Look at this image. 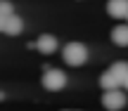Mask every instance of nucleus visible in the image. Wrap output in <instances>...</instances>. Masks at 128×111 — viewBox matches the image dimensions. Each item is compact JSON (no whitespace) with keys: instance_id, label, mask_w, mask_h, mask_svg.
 <instances>
[{"instance_id":"obj_7","label":"nucleus","mask_w":128,"mask_h":111,"mask_svg":"<svg viewBox=\"0 0 128 111\" xmlns=\"http://www.w3.org/2000/svg\"><path fill=\"white\" fill-rule=\"evenodd\" d=\"M112 43L119 47L128 45V24H119V26L112 28Z\"/></svg>"},{"instance_id":"obj_4","label":"nucleus","mask_w":128,"mask_h":111,"mask_svg":"<svg viewBox=\"0 0 128 111\" xmlns=\"http://www.w3.org/2000/svg\"><path fill=\"white\" fill-rule=\"evenodd\" d=\"M102 107L107 111H119L126 107V92L124 90H107L102 95Z\"/></svg>"},{"instance_id":"obj_6","label":"nucleus","mask_w":128,"mask_h":111,"mask_svg":"<svg viewBox=\"0 0 128 111\" xmlns=\"http://www.w3.org/2000/svg\"><path fill=\"white\" fill-rule=\"evenodd\" d=\"M107 14H109L112 19H126L128 0H109V2H107Z\"/></svg>"},{"instance_id":"obj_10","label":"nucleus","mask_w":128,"mask_h":111,"mask_svg":"<svg viewBox=\"0 0 128 111\" xmlns=\"http://www.w3.org/2000/svg\"><path fill=\"white\" fill-rule=\"evenodd\" d=\"M5 24H7V17L0 14V33H5Z\"/></svg>"},{"instance_id":"obj_9","label":"nucleus","mask_w":128,"mask_h":111,"mask_svg":"<svg viewBox=\"0 0 128 111\" xmlns=\"http://www.w3.org/2000/svg\"><path fill=\"white\" fill-rule=\"evenodd\" d=\"M0 14H5V17H12L14 14V7L10 0H0Z\"/></svg>"},{"instance_id":"obj_1","label":"nucleus","mask_w":128,"mask_h":111,"mask_svg":"<svg viewBox=\"0 0 128 111\" xmlns=\"http://www.w3.org/2000/svg\"><path fill=\"white\" fill-rule=\"evenodd\" d=\"M126 78H128V64L116 61L109 69H104V73L100 76V85L104 88V92L107 90H121L126 85Z\"/></svg>"},{"instance_id":"obj_12","label":"nucleus","mask_w":128,"mask_h":111,"mask_svg":"<svg viewBox=\"0 0 128 111\" xmlns=\"http://www.w3.org/2000/svg\"><path fill=\"white\" fill-rule=\"evenodd\" d=\"M126 21H128V14H126Z\"/></svg>"},{"instance_id":"obj_8","label":"nucleus","mask_w":128,"mask_h":111,"mask_svg":"<svg viewBox=\"0 0 128 111\" xmlns=\"http://www.w3.org/2000/svg\"><path fill=\"white\" fill-rule=\"evenodd\" d=\"M22 31H24V19H22V17H17V14L7 17V24H5V33H7V36H19Z\"/></svg>"},{"instance_id":"obj_3","label":"nucleus","mask_w":128,"mask_h":111,"mask_svg":"<svg viewBox=\"0 0 128 111\" xmlns=\"http://www.w3.org/2000/svg\"><path fill=\"white\" fill-rule=\"evenodd\" d=\"M66 85V73L62 69H48L43 73V88L50 90V92H60V90Z\"/></svg>"},{"instance_id":"obj_11","label":"nucleus","mask_w":128,"mask_h":111,"mask_svg":"<svg viewBox=\"0 0 128 111\" xmlns=\"http://www.w3.org/2000/svg\"><path fill=\"white\" fill-rule=\"evenodd\" d=\"M124 88H126V90H128V78H126V85H124Z\"/></svg>"},{"instance_id":"obj_13","label":"nucleus","mask_w":128,"mask_h":111,"mask_svg":"<svg viewBox=\"0 0 128 111\" xmlns=\"http://www.w3.org/2000/svg\"><path fill=\"white\" fill-rule=\"evenodd\" d=\"M64 111H69V109H64Z\"/></svg>"},{"instance_id":"obj_2","label":"nucleus","mask_w":128,"mask_h":111,"mask_svg":"<svg viewBox=\"0 0 128 111\" xmlns=\"http://www.w3.org/2000/svg\"><path fill=\"white\" fill-rule=\"evenodd\" d=\"M62 59L66 61L69 66H81V64H86V59H88V47L83 45V43H66V45L62 47Z\"/></svg>"},{"instance_id":"obj_5","label":"nucleus","mask_w":128,"mask_h":111,"mask_svg":"<svg viewBox=\"0 0 128 111\" xmlns=\"http://www.w3.org/2000/svg\"><path fill=\"white\" fill-rule=\"evenodd\" d=\"M36 50L43 52V55H52V52L57 50V38L52 36V33H43V36H38Z\"/></svg>"}]
</instances>
